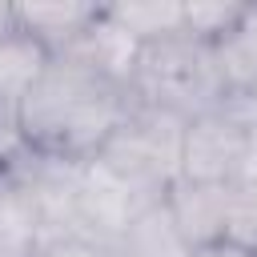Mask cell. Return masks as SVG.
<instances>
[{"mask_svg": "<svg viewBox=\"0 0 257 257\" xmlns=\"http://www.w3.org/2000/svg\"><path fill=\"white\" fill-rule=\"evenodd\" d=\"M133 88L96 68L76 48L48 60L40 80L16 108V133L24 153L92 161L133 108Z\"/></svg>", "mask_w": 257, "mask_h": 257, "instance_id": "1", "label": "cell"}, {"mask_svg": "<svg viewBox=\"0 0 257 257\" xmlns=\"http://www.w3.org/2000/svg\"><path fill=\"white\" fill-rule=\"evenodd\" d=\"M128 88H133V100L153 104V108H169L185 120L225 104L209 44H201L185 32L145 44Z\"/></svg>", "mask_w": 257, "mask_h": 257, "instance_id": "2", "label": "cell"}, {"mask_svg": "<svg viewBox=\"0 0 257 257\" xmlns=\"http://www.w3.org/2000/svg\"><path fill=\"white\" fill-rule=\"evenodd\" d=\"M185 116L153 104H133L108 145L92 157L112 169L120 181L137 185L149 197H165L169 185L181 177V149H185Z\"/></svg>", "mask_w": 257, "mask_h": 257, "instance_id": "3", "label": "cell"}, {"mask_svg": "<svg viewBox=\"0 0 257 257\" xmlns=\"http://www.w3.org/2000/svg\"><path fill=\"white\" fill-rule=\"evenodd\" d=\"M253 133H257V104H241V100H225L209 112L189 116L185 149H181V177L233 185Z\"/></svg>", "mask_w": 257, "mask_h": 257, "instance_id": "4", "label": "cell"}, {"mask_svg": "<svg viewBox=\"0 0 257 257\" xmlns=\"http://www.w3.org/2000/svg\"><path fill=\"white\" fill-rule=\"evenodd\" d=\"M209 52L225 100L257 104V4H245L241 16L209 44Z\"/></svg>", "mask_w": 257, "mask_h": 257, "instance_id": "5", "label": "cell"}, {"mask_svg": "<svg viewBox=\"0 0 257 257\" xmlns=\"http://www.w3.org/2000/svg\"><path fill=\"white\" fill-rule=\"evenodd\" d=\"M165 205L189 241V249L221 241L225 237V209H229V185H209V181H185L177 177L165 193Z\"/></svg>", "mask_w": 257, "mask_h": 257, "instance_id": "6", "label": "cell"}, {"mask_svg": "<svg viewBox=\"0 0 257 257\" xmlns=\"http://www.w3.org/2000/svg\"><path fill=\"white\" fill-rule=\"evenodd\" d=\"M96 12V4H16V28L32 36L48 56H60L80 44Z\"/></svg>", "mask_w": 257, "mask_h": 257, "instance_id": "7", "label": "cell"}, {"mask_svg": "<svg viewBox=\"0 0 257 257\" xmlns=\"http://www.w3.org/2000/svg\"><path fill=\"white\" fill-rule=\"evenodd\" d=\"M189 253L193 249L181 237V229H177L165 197L153 201V205H145L128 221V229H124V237L116 245V257H189Z\"/></svg>", "mask_w": 257, "mask_h": 257, "instance_id": "8", "label": "cell"}, {"mask_svg": "<svg viewBox=\"0 0 257 257\" xmlns=\"http://www.w3.org/2000/svg\"><path fill=\"white\" fill-rule=\"evenodd\" d=\"M112 24H120L141 48L165 36L181 32V4H161V0H141V4H112L104 8Z\"/></svg>", "mask_w": 257, "mask_h": 257, "instance_id": "9", "label": "cell"}, {"mask_svg": "<svg viewBox=\"0 0 257 257\" xmlns=\"http://www.w3.org/2000/svg\"><path fill=\"white\" fill-rule=\"evenodd\" d=\"M36 245V217L12 177L0 181V257H28Z\"/></svg>", "mask_w": 257, "mask_h": 257, "instance_id": "10", "label": "cell"}, {"mask_svg": "<svg viewBox=\"0 0 257 257\" xmlns=\"http://www.w3.org/2000/svg\"><path fill=\"white\" fill-rule=\"evenodd\" d=\"M225 241H233L257 257V185H229Z\"/></svg>", "mask_w": 257, "mask_h": 257, "instance_id": "11", "label": "cell"}, {"mask_svg": "<svg viewBox=\"0 0 257 257\" xmlns=\"http://www.w3.org/2000/svg\"><path fill=\"white\" fill-rule=\"evenodd\" d=\"M245 4H181V32L201 40V44H213L237 16H241Z\"/></svg>", "mask_w": 257, "mask_h": 257, "instance_id": "12", "label": "cell"}, {"mask_svg": "<svg viewBox=\"0 0 257 257\" xmlns=\"http://www.w3.org/2000/svg\"><path fill=\"white\" fill-rule=\"evenodd\" d=\"M28 257H116V253L84 237H48V241H36Z\"/></svg>", "mask_w": 257, "mask_h": 257, "instance_id": "13", "label": "cell"}, {"mask_svg": "<svg viewBox=\"0 0 257 257\" xmlns=\"http://www.w3.org/2000/svg\"><path fill=\"white\" fill-rule=\"evenodd\" d=\"M189 257H253L249 249H241V245H233V241H209V245H197Z\"/></svg>", "mask_w": 257, "mask_h": 257, "instance_id": "14", "label": "cell"}, {"mask_svg": "<svg viewBox=\"0 0 257 257\" xmlns=\"http://www.w3.org/2000/svg\"><path fill=\"white\" fill-rule=\"evenodd\" d=\"M16 32V4H0V40Z\"/></svg>", "mask_w": 257, "mask_h": 257, "instance_id": "15", "label": "cell"}, {"mask_svg": "<svg viewBox=\"0 0 257 257\" xmlns=\"http://www.w3.org/2000/svg\"><path fill=\"white\" fill-rule=\"evenodd\" d=\"M8 177V165H4V153H0V181Z\"/></svg>", "mask_w": 257, "mask_h": 257, "instance_id": "16", "label": "cell"}]
</instances>
